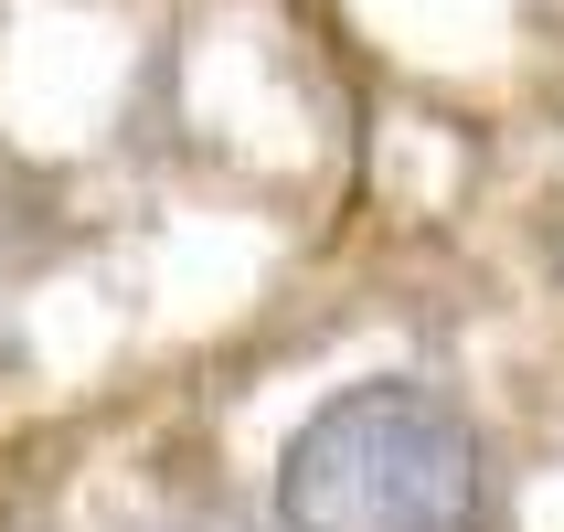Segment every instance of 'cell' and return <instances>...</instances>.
I'll return each instance as SVG.
<instances>
[{
    "instance_id": "obj_1",
    "label": "cell",
    "mask_w": 564,
    "mask_h": 532,
    "mask_svg": "<svg viewBox=\"0 0 564 532\" xmlns=\"http://www.w3.org/2000/svg\"><path fill=\"white\" fill-rule=\"evenodd\" d=\"M278 532H501V447L437 373L330 383L278 437Z\"/></svg>"
},
{
    "instance_id": "obj_2",
    "label": "cell",
    "mask_w": 564,
    "mask_h": 532,
    "mask_svg": "<svg viewBox=\"0 0 564 532\" xmlns=\"http://www.w3.org/2000/svg\"><path fill=\"white\" fill-rule=\"evenodd\" d=\"M139 532H171V522H139Z\"/></svg>"
}]
</instances>
